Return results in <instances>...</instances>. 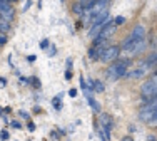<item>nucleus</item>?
Instances as JSON below:
<instances>
[{
  "label": "nucleus",
  "instance_id": "nucleus-28",
  "mask_svg": "<svg viewBox=\"0 0 157 141\" xmlns=\"http://www.w3.org/2000/svg\"><path fill=\"white\" fill-rule=\"evenodd\" d=\"M121 141H136V139H134L132 136H124V138H122Z\"/></svg>",
  "mask_w": 157,
  "mask_h": 141
},
{
  "label": "nucleus",
  "instance_id": "nucleus-16",
  "mask_svg": "<svg viewBox=\"0 0 157 141\" xmlns=\"http://www.w3.org/2000/svg\"><path fill=\"white\" fill-rule=\"evenodd\" d=\"M48 44H50V40H48V39H42V40H40V49H42V50H45L47 49V47H48Z\"/></svg>",
  "mask_w": 157,
  "mask_h": 141
},
{
  "label": "nucleus",
  "instance_id": "nucleus-21",
  "mask_svg": "<svg viewBox=\"0 0 157 141\" xmlns=\"http://www.w3.org/2000/svg\"><path fill=\"white\" fill-rule=\"evenodd\" d=\"M63 77H65L67 81L72 79V70H65V74H63Z\"/></svg>",
  "mask_w": 157,
  "mask_h": 141
},
{
  "label": "nucleus",
  "instance_id": "nucleus-17",
  "mask_svg": "<svg viewBox=\"0 0 157 141\" xmlns=\"http://www.w3.org/2000/svg\"><path fill=\"white\" fill-rule=\"evenodd\" d=\"M124 22H125V17H122V15H119V17L114 18V24H115V25H122Z\"/></svg>",
  "mask_w": 157,
  "mask_h": 141
},
{
  "label": "nucleus",
  "instance_id": "nucleus-4",
  "mask_svg": "<svg viewBox=\"0 0 157 141\" xmlns=\"http://www.w3.org/2000/svg\"><path fill=\"white\" fill-rule=\"evenodd\" d=\"M119 52H121V49H119L117 46H109L105 49V52L102 54L100 61L102 62H115L119 59Z\"/></svg>",
  "mask_w": 157,
  "mask_h": 141
},
{
  "label": "nucleus",
  "instance_id": "nucleus-19",
  "mask_svg": "<svg viewBox=\"0 0 157 141\" xmlns=\"http://www.w3.org/2000/svg\"><path fill=\"white\" fill-rule=\"evenodd\" d=\"M72 64H74L72 57H69V59H67V70H72Z\"/></svg>",
  "mask_w": 157,
  "mask_h": 141
},
{
  "label": "nucleus",
  "instance_id": "nucleus-25",
  "mask_svg": "<svg viewBox=\"0 0 157 141\" xmlns=\"http://www.w3.org/2000/svg\"><path fill=\"white\" fill-rule=\"evenodd\" d=\"M69 96H70V98H77V89H70Z\"/></svg>",
  "mask_w": 157,
  "mask_h": 141
},
{
  "label": "nucleus",
  "instance_id": "nucleus-20",
  "mask_svg": "<svg viewBox=\"0 0 157 141\" xmlns=\"http://www.w3.org/2000/svg\"><path fill=\"white\" fill-rule=\"evenodd\" d=\"M10 126H12V128H15V129H20V128H22V124L18 123V121H12V123H10Z\"/></svg>",
  "mask_w": 157,
  "mask_h": 141
},
{
  "label": "nucleus",
  "instance_id": "nucleus-18",
  "mask_svg": "<svg viewBox=\"0 0 157 141\" xmlns=\"http://www.w3.org/2000/svg\"><path fill=\"white\" fill-rule=\"evenodd\" d=\"M0 139H2V141L9 139V131H7V129H2V131H0Z\"/></svg>",
  "mask_w": 157,
  "mask_h": 141
},
{
  "label": "nucleus",
  "instance_id": "nucleus-15",
  "mask_svg": "<svg viewBox=\"0 0 157 141\" xmlns=\"http://www.w3.org/2000/svg\"><path fill=\"white\" fill-rule=\"evenodd\" d=\"M74 12H75V14H80V15L84 14V9L80 7V3H78V2L74 3Z\"/></svg>",
  "mask_w": 157,
  "mask_h": 141
},
{
  "label": "nucleus",
  "instance_id": "nucleus-14",
  "mask_svg": "<svg viewBox=\"0 0 157 141\" xmlns=\"http://www.w3.org/2000/svg\"><path fill=\"white\" fill-rule=\"evenodd\" d=\"M24 81H27V83L33 84V87H40V81L37 79V77H29V79H24Z\"/></svg>",
  "mask_w": 157,
  "mask_h": 141
},
{
  "label": "nucleus",
  "instance_id": "nucleus-9",
  "mask_svg": "<svg viewBox=\"0 0 157 141\" xmlns=\"http://www.w3.org/2000/svg\"><path fill=\"white\" fill-rule=\"evenodd\" d=\"M0 17H2L5 22H9V24H10V22L13 20V17H15V10H13V7H12V9H9V10H5V12H2V14H0Z\"/></svg>",
  "mask_w": 157,
  "mask_h": 141
},
{
  "label": "nucleus",
  "instance_id": "nucleus-6",
  "mask_svg": "<svg viewBox=\"0 0 157 141\" xmlns=\"http://www.w3.org/2000/svg\"><path fill=\"white\" fill-rule=\"evenodd\" d=\"M149 67L145 66V62L142 64V67H137V69H134V70H127V76L125 77H129V79H139V77H142L145 74V70H147Z\"/></svg>",
  "mask_w": 157,
  "mask_h": 141
},
{
  "label": "nucleus",
  "instance_id": "nucleus-7",
  "mask_svg": "<svg viewBox=\"0 0 157 141\" xmlns=\"http://www.w3.org/2000/svg\"><path fill=\"white\" fill-rule=\"evenodd\" d=\"M130 37L136 40H144L145 37V27L144 25H136V27L132 29V32H130Z\"/></svg>",
  "mask_w": 157,
  "mask_h": 141
},
{
  "label": "nucleus",
  "instance_id": "nucleus-32",
  "mask_svg": "<svg viewBox=\"0 0 157 141\" xmlns=\"http://www.w3.org/2000/svg\"><path fill=\"white\" fill-rule=\"evenodd\" d=\"M147 141H157V139H155V136H149Z\"/></svg>",
  "mask_w": 157,
  "mask_h": 141
},
{
  "label": "nucleus",
  "instance_id": "nucleus-3",
  "mask_svg": "<svg viewBox=\"0 0 157 141\" xmlns=\"http://www.w3.org/2000/svg\"><path fill=\"white\" fill-rule=\"evenodd\" d=\"M155 114H157V98L152 99V101H149L145 106H142L140 111H139V118L144 121V123H147V124L154 119Z\"/></svg>",
  "mask_w": 157,
  "mask_h": 141
},
{
  "label": "nucleus",
  "instance_id": "nucleus-26",
  "mask_svg": "<svg viewBox=\"0 0 157 141\" xmlns=\"http://www.w3.org/2000/svg\"><path fill=\"white\" fill-rule=\"evenodd\" d=\"M5 84H7V79L5 77H0V87H5Z\"/></svg>",
  "mask_w": 157,
  "mask_h": 141
},
{
  "label": "nucleus",
  "instance_id": "nucleus-10",
  "mask_svg": "<svg viewBox=\"0 0 157 141\" xmlns=\"http://www.w3.org/2000/svg\"><path fill=\"white\" fill-rule=\"evenodd\" d=\"M62 92H60V94H57V96H55V98H54V101H52V104H54V107H55V109H57V111H60L62 109V103H60V99H62Z\"/></svg>",
  "mask_w": 157,
  "mask_h": 141
},
{
  "label": "nucleus",
  "instance_id": "nucleus-31",
  "mask_svg": "<svg viewBox=\"0 0 157 141\" xmlns=\"http://www.w3.org/2000/svg\"><path fill=\"white\" fill-rule=\"evenodd\" d=\"M29 129H30V131H35V124H33V123H29Z\"/></svg>",
  "mask_w": 157,
  "mask_h": 141
},
{
  "label": "nucleus",
  "instance_id": "nucleus-27",
  "mask_svg": "<svg viewBox=\"0 0 157 141\" xmlns=\"http://www.w3.org/2000/svg\"><path fill=\"white\" fill-rule=\"evenodd\" d=\"M30 5H32V2L30 0H27V2L24 3V10H27V9H30Z\"/></svg>",
  "mask_w": 157,
  "mask_h": 141
},
{
  "label": "nucleus",
  "instance_id": "nucleus-8",
  "mask_svg": "<svg viewBox=\"0 0 157 141\" xmlns=\"http://www.w3.org/2000/svg\"><path fill=\"white\" fill-rule=\"evenodd\" d=\"M85 98H87V101H89V106H90L92 109L95 111V113H100V106H99V103H97L95 99L92 98L90 92H85Z\"/></svg>",
  "mask_w": 157,
  "mask_h": 141
},
{
  "label": "nucleus",
  "instance_id": "nucleus-23",
  "mask_svg": "<svg viewBox=\"0 0 157 141\" xmlns=\"http://www.w3.org/2000/svg\"><path fill=\"white\" fill-rule=\"evenodd\" d=\"M7 42V35L3 32H0V44H5Z\"/></svg>",
  "mask_w": 157,
  "mask_h": 141
},
{
  "label": "nucleus",
  "instance_id": "nucleus-24",
  "mask_svg": "<svg viewBox=\"0 0 157 141\" xmlns=\"http://www.w3.org/2000/svg\"><path fill=\"white\" fill-rule=\"evenodd\" d=\"M18 113H20V116L25 118V119H29V118H30V114H29L27 111H18Z\"/></svg>",
  "mask_w": 157,
  "mask_h": 141
},
{
  "label": "nucleus",
  "instance_id": "nucleus-29",
  "mask_svg": "<svg viewBox=\"0 0 157 141\" xmlns=\"http://www.w3.org/2000/svg\"><path fill=\"white\" fill-rule=\"evenodd\" d=\"M50 136H52L54 139H59V133H57V131H52V133H50Z\"/></svg>",
  "mask_w": 157,
  "mask_h": 141
},
{
  "label": "nucleus",
  "instance_id": "nucleus-22",
  "mask_svg": "<svg viewBox=\"0 0 157 141\" xmlns=\"http://www.w3.org/2000/svg\"><path fill=\"white\" fill-rule=\"evenodd\" d=\"M55 54H57V49H55V47L52 46V47H50V50H48V55H50V57H54Z\"/></svg>",
  "mask_w": 157,
  "mask_h": 141
},
{
  "label": "nucleus",
  "instance_id": "nucleus-5",
  "mask_svg": "<svg viewBox=\"0 0 157 141\" xmlns=\"http://www.w3.org/2000/svg\"><path fill=\"white\" fill-rule=\"evenodd\" d=\"M115 29H117V25L114 24V20H110L107 25H104V29L100 30V34H99V37H97L95 40H109L110 37L114 35Z\"/></svg>",
  "mask_w": 157,
  "mask_h": 141
},
{
  "label": "nucleus",
  "instance_id": "nucleus-13",
  "mask_svg": "<svg viewBox=\"0 0 157 141\" xmlns=\"http://www.w3.org/2000/svg\"><path fill=\"white\" fill-rule=\"evenodd\" d=\"M9 9H12V3H10L9 0H0V14L9 10Z\"/></svg>",
  "mask_w": 157,
  "mask_h": 141
},
{
  "label": "nucleus",
  "instance_id": "nucleus-2",
  "mask_svg": "<svg viewBox=\"0 0 157 141\" xmlns=\"http://www.w3.org/2000/svg\"><path fill=\"white\" fill-rule=\"evenodd\" d=\"M140 94L145 101H152L157 98V76L147 79L144 84L140 86Z\"/></svg>",
  "mask_w": 157,
  "mask_h": 141
},
{
  "label": "nucleus",
  "instance_id": "nucleus-1",
  "mask_svg": "<svg viewBox=\"0 0 157 141\" xmlns=\"http://www.w3.org/2000/svg\"><path fill=\"white\" fill-rule=\"evenodd\" d=\"M129 64H130L129 59H121V61L112 62L109 67H107V70H105V76L109 77L110 81L125 77L127 76V69H129Z\"/></svg>",
  "mask_w": 157,
  "mask_h": 141
},
{
  "label": "nucleus",
  "instance_id": "nucleus-12",
  "mask_svg": "<svg viewBox=\"0 0 157 141\" xmlns=\"http://www.w3.org/2000/svg\"><path fill=\"white\" fill-rule=\"evenodd\" d=\"M9 30H10V24H9V22H5L2 17H0V32H3V34H7Z\"/></svg>",
  "mask_w": 157,
  "mask_h": 141
},
{
  "label": "nucleus",
  "instance_id": "nucleus-30",
  "mask_svg": "<svg viewBox=\"0 0 157 141\" xmlns=\"http://www.w3.org/2000/svg\"><path fill=\"white\" fill-rule=\"evenodd\" d=\"M35 59H37L35 55H29V57H27V61H29V62H35Z\"/></svg>",
  "mask_w": 157,
  "mask_h": 141
},
{
  "label": "nucleus",
  "instance_id": "nucleus-33",
  "mask_svg": "<svg viewBox=\"0 0 157 141\" xmlns=\"http://www.w3.org/2000/svg\"><path fill=\"white\" fill-rule=\"evenodd\" d=\"M2 111H3V109H2V107H0V116H2Z\"/></svg>",
  "mask_w": 157,
  "mask_h": 141
},
{
  "label": "nucleus",
  "instance_id": "nucleus-11",
  "mask_svg": "<svg viewBox=\"0 0 157 141\" xmlns=\"http://www.w3.org/2000/svg\"><path fill=\"white\" fill-rule=\"evenodd\" d=\"M94 91H95V92H104V91H105V87H104V83H102V81H99V79L94 81Z\"/></svg>",
  "mask_w": 157,
  "mask_h": 141
}]
</instances>
